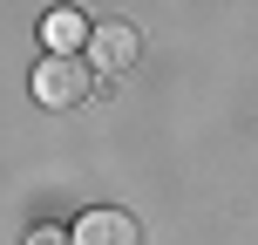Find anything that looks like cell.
<instances>
[{
  "instance_id": "1",
  "label": "cell",
  "mask_w": 258,
  "mask_h": 245,
  "mask_svg": "<svg viewBox=\"0 0 258 245\" xmlns=\"http://www.w3.org/2000/svg\"><path fill=\"white\" fill-rule=\"evenodd\" d=\"M89 62H61V55H48V62L34 68V103L41 109H75L82 95H89Z\"/></svg>"
},
{
  "instance_id": "2",
  "label": "cell",
  "mask_w": 258,
  "mask_h": 245,
  "mask_svg": "<svg viewBox=\"0 0 258 245\" xmlns=\"http://www.w3.org/2000/svg\"><path fill=\"white\" fill-rule=\"evenodd\" d=\"M68 245H143V232H136V218L129 211H82L75 225H68Z\"/></svg>"
},
{
  "instance_id": "5",
  "label": "cell",
  "mask_w": 258,
  "mask_h": 245,
  "mask_svg": "<svg viewBox=\"0 0 258 245\" xmlns=\"http://www.w3.org/2000/svg\"><path fill=\"white\" fill-rule=\"evenodd\" d=\"M27 245H68V225H41V232L27 238Z\"/></svg>"
},
{
  "instance_id": "3",
  "label": "cell",
  "mask_w": 258,
  "mask_h": 245,
  "mask_svg": "<svg viewBox=\"0 0 258 245\" xmlns=\"http://www.w3.org/2000/svg\"><path fill=\"white\" fill-rule=\"evenodd\" d=\"M41 34H48V55L75 62V55H82V48L95 41V27H89V14H75V7H54L48 21H41Z\"/></svg>"
},
{
  "instance_id": "4",
  "label": "cell",
  "mask_w": 258,
  "mask_h": 245,
  "mask_svg": "<svg viewBox=\"0 0 258 245\" xmlns=\"http://www.w3.org/2000/svg\"><path fill=\"white\" fill-rule=\"evenodd\" d=\"M136 55H143L136 27H95V41H89V68H109V75H122Z\"/></svg>"
}]
</instances>
